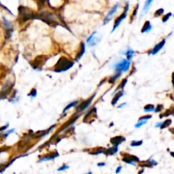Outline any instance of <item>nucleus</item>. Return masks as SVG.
Segmentation results:
<instances>
[{
	"label": "nucleus",
	"mask_w": 174,
	"mask_h": 174,
	"mask_svg": "<svg viewBox=\"0 0 174 174\" xmlns=\"http://www.w3.org/2000/svg\"><path fill=\"white\" fill-rule=\"evenodd\" d=\"M74 65H75V61L66 58L65 56H62L59 59L56 64L54 65L53 71L56 72V73L65 72V71H69L70 69H71L74 66Z\"/></svg>",
	"instance_id": "nucleus-1"
},
{
	"label": "nucleus",
	"mask_w": 174,
	"mask_h": 174,
	"mask_svg": "<svg viewBox=\"0 0 174 174\" xmlns=\"http://www.w3.org/2000/svg\"><path fill=\"white\" fill-rule=\"evenodd\" d=\"M18 15L19 20L22 23H25L30 20H38V14L33 12L30 9L22 5L18 8Z\"/></svg>",
	"instance_id": "nucleus-2"
},
{
	"label": "nucleus",
	"mask_w": 174,
	"mask_h": 174,
	"mask_svg": "<svg viewBox=\"0 0 174 174\" xmlns=\"http://www.w3.org/2000/svg\"><path fill=\"white\" fill-rule=\"evenodd\" d=\"M38 20L44 21L47 25L50 26H59V23L57 21L54 14L49 11H42L38 14Z\"/></svg>",
	"instance_id": "nucleus-3"
},
{
	"label": "nucleus",
	"mask_w": 174,
	"mask_h": 174,
	"mask_svg": "<svg viewBox=\"0 0 174 174\" xmlns=\"http://www.w3.org/2000/svg\"><path fill=\"white\" fill-rule=\"evenodd\" d=\"M110 68L113 69L115 72L126 73L131 68V61L128 60L127 59H122L118 62H116L115 64L112 65Z\"/></svg>",
	"instance_id": "nucleus-4"
},
{
	"label": "nucleus",
	"mask_w": 174,
	"mask_h": 174,
	"mask_svg": "<svg viewBox=\"0 0 174 174\" xmlns=\"http://www.w3.org/2000/svg\"><path fill=\"white\" fill-rule=\"evenodd\" d=\"M96 96V93H94V94H92L89 98H88L87 99H85L83 101H82L81 103H79L76 106V108H75V113L76 114H82L83 111L87 110V109H88L89 108V106L91 105V104L93 103V101H94V99L95 98Z\"/></svg>",
	"instance_id": "nucleus-5"
},
{
	"label": "nucleus",
	"mask_w": 174,
	"mask_h": 174,
	"mask_svg": "<svg viewBox=\"0 0 174 174\" xmlns=\"http://www.w3.org/2000/svg\"><path fill=\"white\" fill-rule=\"evenodd\" d=\"M14 83H12L10 80H8L4 85L3 86L2 89L0 90V99H5L10 95V94L13 92Z\"/></svg>",
	"instance_id": "nucleus-6"
},
{
	"label": "nucleus",
	"mask_w": 174,
	"mask_h": 174,
	"mask_svg": "<svg viewBox=\"0 0 174 174\" xmlns=\"http://www.w3.org/2000/svg\"><path fill=\"white\" fill-rule=\"evenodd\" d=\"M121 155H122V161L127 164H129V165L136 166L137 163H139V161H140V159L137 155H131V154L125 153V152H122Z\"/></svg>",
	"instance_id": "nucleus-7"
},
{
	"label": "nucleus",
	"mask_w": 174,
	"mask_h": 174,
	"mask_svg": "<svg viewBox=\"0 0 174 174\" xmlns=\"http://www.w3.org/2000/svg\"><path fill=\"white\" fill-rule=\"evenodd\" d=\"M97 119V108L95 106L90 108L89 110L86 112V114L84 115L83 122L84 123H89L91 124L94 123Z\"/></svg>",
	"instance_id": "nucleus-8"
},
{
	"label": "nucleus",
	"mask_w": 174,
	"mask_h": 174,
	"mask_svg": "<svg viewBox=\"0 0 174 174\" xmlns=\"http://www.w3.org/2000/svg\"><path fill=\"white\" fill-rule=\"evenodd\" d=\"M128 9H129V3L127 2L126 5H125V8H124V10H123V14L121 15H119L116 20H115V22H114V26L112 27V30H111V33H113L114 31H116V28L118 26L121 25V23L123 22L124 20L127 18V14H128Z\"/></svg>",
	"instance_id": "nucleus-9"
},
{
	"label": "nucleus",
	"mask_w": 174,
	"mask_h": 174,
	"mask_svg": "<svg viewBox=\"0 0 174 174\" xmlns=\"http://www.w3.org/2000/svg\"><path fill=\"white\" fill-rule=\"evenodd\" d=\"M80 116H81V114H76V113H74V115L71 116V118H70L67 122H65V123L64 124L60 127V128L59 129V131L57 133L60 134L62 132H64L65 129L68 128H70V127H71V126H73V125L76 123V122H77L78 119H79Z\"/></svg>",
	"instance_id": "nucleus-10"
},
{
	"label": "nucleus",
	"mask_w": 174,
	"mask_h": 174,
	"mask_svg": "<svg viewBox=\"0 0 174 174\" xmlns=\"http://www.w3.org/2000/svg\"><path fill=\"white\" fill-rule=\"evenodd\" d=\"M97 32H94L86 40V44L89 48L95 47L101 42V37L97 36Z\"/></svg>",
	"instance_id": "nucleus-11"
},
{
	"label": "nucleus",
	"mask_w": 174,
	"mask_h": 174,
	"mask_svg": "<svg viewBox=\"0 0 174 174\" xmlns=\"http://www.w3.org/2000/svg\"><path fill=\"white\" fill-rule=\"evenodd\" d=\"M44 56V55H40V56H38L36 59H34L33 60H32V62H31V65H32V69H34V70H36V71H41L42 70V68H43V66H44V65L45 63L46 59L47 58L44 59H43Z\"/></svg>",
	"instance_id": "nucleus-12"
},
{
	"label": "nucleus",
	"mask_w": 174,
	"mask_h": 174,
	"mask_svg": "<svg viewBox=\"0 0 174 174\" xmlns=\"http://www.w3.org/2000/svg\"><path fill=\"white\" fill-rule=\"evenodd\" d=\"M57 127V124H54V125H52L51 127H49V128L45 129V130H41V131H38V132H36V133H34V134H33V138H35V139H41L42 138H44V137H45V136L49 135L50 133H51L52 131L54 130V129L55 128Z\"/></svg>",
	"instance_id": "nucleus-13"
},
{
	"label": "nucleus",
	"mask_w": 174,
	"mask_h": 174,
	"mask_svg": "<svg viewBox=\"0 0 174 174\" xmlns=\"http://www.w3.org/2000/svg\"><path fill=\"white\" fill-rule=\"evenodd\" d=\"M59 156V153L57 150H54L52 152H49L48 154L44 155H41L38 158V162L40 163V162H44V161H53L54 160L55 158H57Z\"/></svg>",
	"instance_id": "nucleus-14"
},
{
	"label": "nucleus",
	"mask_w": 174,
	"mask_h": 174,
	"mask_svg": "<svg viewBox=\"0 0 174 174\" xmlns=\"http://www.w3.org/2000/svg\"><path fill=\"white\" fill-rule=\"evenodd\" d=\"M118 7H119V4L117 3V4H116L114 6L110 9V11L108 12V14H106V16L104 17V25L108 24L110 20H112V17L114 16V14L116 13V11H117V9H118Z\"/></svg>",
	"instance_id": "nucleus-15"
},
{
	"label": "nucleus",
	"mask_w": 174,
	"mask_h": 174,
	"mask_svg": "<svg viewBox=\"0 0 174 174\" xmlns=\"http://www.w3.org/2000/svg\"><path fill=\"white\" fill-rule=\"evenodd\" d=\"M124 142H126V138L123 135H117L115 137H112L110 139V144L112 146H119Z\"/></svg>",
	"instance_id": "nucleus-16"
},
{
	"label": "nucleus",
	"mask_w": 174,
	"mask_h": 174,
	"mask_svg": "<svg viewBox=\"0 0 174 174\" xmlns=\"http://www.w3.org/2000/svg\"><path fill=\"white\" fill-rule=\"evenodd\" d=\"M139 167L142 168H152L153 167H155L157 165V162L153 160V159H149V160H146V161H139L138 163Z\"/></svg>",
	"instance_id": "nucleus-17"
},
{
	"label": "nucleus",
	"mask_w": 174,
	"mask_h": 174,
	"mask_svg": "<svg viewBox=\"0 0 174 174\" xmlns=\"http://www.w3.org/2000/svg\"><path fill=\"white\" fill-rule=\"evenodd\" d=\"M165 44H166V39H162L160 43H158L156 45H155V47L150 50V51H149V54H152V55H155V54H156L158 52L161 50V49L165 46Z\"/></svg>",
	"instance_id": "nucleus-18"
},
{
	"label": "nucleus",
	"mask_w": 174,
	"mask_h": 174,
	"mask_svg": "<svg viewBox=\"0 0 174 174\" xmlns=\"http://www.w3.org/2000/svg\"><path fill=\"white\" fill-rule=\"evenodd\" d=\"M85 52H86V44L84 42H81L80 46H79V50H78V54H77L76 58H75V61L78 62L81 59L83 58Z\"/></svg>",
	"instance_id": "nucleus-19"
},
{
	"label": "nucleus",
	"mask_w": 174,
	"mask_h": 174,
	"mask_svg": "<svg viewBox=\"0 0 174 174\" xmlns=\"http://www.w3.org/2000/svg\"><path fill=\"white\" fill-rule=\"evenodd\" d=\"M105 149L104 147H96V148H92L89 149L87 150L88 154L90 155H99L100 154H104V151H105Z\"/></svg>",
	"instance_id": "nucleus-20"
},
{
	"label": "nucleus",
	"mask_w": 174,
	"mask_h": 174,
	"mask_svg": "<svg viewBox=\"0 0 174 174\" xmlns=\"http://www.w3.org/2000/svg\"><path fill=\"white\" fill-rule=\"evenodd\" d=\"M124 94H125V91L124 90L117 91L116 93H115L114 97H113L112 99H111V105H112V106L116 105L117 103H118V101L120 100V99H121L122 97L124 96Z\"/></svg>",
	"instance_id": "nucleus-21"
},
{
	"label": "nucleus",
	"mask_w": 174,
	"mask_h": 174,
	"mask_svg": "<svg viewBox=\"0 0 174 174\" xmlns=\"http://www.w3.org/2000/svg\"><path fill=\"white\" fill-rule=\"evenodd\" d=\"M122 54L125 55V56H126V59H127L128 60H129V61H132V59H133V56H134V54H135V51H134L132 48L128 47V48L126 49V50L122 53Z\"/></svg>",
	"instance_id": "nucleus-22"
},
{
	"label": "nucleus",
	"mask_w": 174,
	"mask_h": 174,
	"mask_svg": "<svg viewBox=\"0 0 174 174\" xmlns=\"http://www.w3.org/2000/svg\"><path fill=\"white\" fill-rule=\"evenodd\" d=\"M118 151H119V148L117 146H111L110 148L105 149L104 155H106V156H111V155H116Z\"/></svg>",
	"instance_id": "nucleus-23"
},
{
	"label": "nucleus",
	"mask_w": 174,
	"mask_h": 174,
	"mask_svg": "<svg viewBox=\"0 0 174 174\" xmlns=\"http://www.w3.org/2000/svg\"><path fill=\"white\" fill-rule=\"evenodd\" d=\"M17 93L18 91L16 89H14L13 92L11 93V95H10V98H9V103H18L20 100V97L17 95Z\"/></svg>",
	"instance_id": "nucleus-24"
},
{
	"label": "nucleus",
	"mask_w": 174,
	"mask_h": 174,
	"mask_svg": "<svg viewBox=\"0 0 174 174\" xmlns=\"http://www.w3.org/2000/svg\"><path fill=\"white\" fill-rule=\"evenodd\" d=\"M122 75H123V73H121V72H115V74H113L111 77L109 78V79L107 80V83L110 84H114L116 83V80H118L119 78H121L122 77Z\"/></svg>",
	"instance_id": "nucleus-25"
},
{
	"label": "nucleus",
	"mask_w": 174,
	"mask_h": 174,
	"mask_svg": "<svg viewBox=\"0 0 174 174\" xmlns=\"http://www.w3.org/2000/svg\"><path fill=\"white\" fill-rule=\"evenodd\" d=\"M78 104H79V101L78 100H74V101H71V103H69L65 107L63 110H62V113H65V112H67L68 110H70L72 108H76V106L78 105Z\"/></svg>",
	"instance_id": "nucleus-26"
},
{
	"label": "nucleus",
	"mask_w": 174,
	"mask_h": 174,
	"mask_svg": "<svg viewBox=\"0 0 174 174\" xmlns=\"http://www.w3.org/2000/svg\"><path fill=\"white\" fill-rule=\"evenodd\" d=\"M152 30V25L150 24V22L149 20H146L143 26L142 29H141V33H146V32H149Z\"/></svg>",
	"instance_id": "nucleus-27"
},
{
	"label": "nucleus",
	"mask_w": 174,
	"mask_h": 174,
	"mask_svg": "<svg viewBox=\"0 0 174 174\" xmlns=\"http://www.w3.org/2000/svg\"><path fill=\"white\" fill-rule=\"evenodd\" d=\"M127 83H128V78L123 79V80L121 81V83H119V85L117 86V88H116V90H115V93H116L117 91L124 90V88H125V86H126V84Z\"/></svg>",
	"instance_id": "nucleus-28"
},
{
	"label": "nucleus",
	"mask_w": 174,
	"mask_h": 174,
	"mask_svg": "<svg viewBox=\"0 0 174 174\" xmlns=\"http://www.w3.org/2000/svg\"><path fill=\"white\" fill-rule=\"evenodd\" d=\"M171 115H173V116H174V105L173 106V107H171L170 109H168V110H167L164 113H162V114H161L160 115V118H163V117H167V116H171Z\"/></svg>",
	"instance_id": "nucleus-29"
},
{
	"label": "nucleus",
	"mask_w": 174,
	"mask_h": 174,
	"mask_svg": "<svg viewBox=\"0 0 174 174\" xmlns=\"http://www.w3.org/2000/svg\"><path fill=\"white\" fill-rule=\"evenodd\" d=\"M3 24H4V26L5 28V30H9V29H14L13 25L10 21H9L6 18H3Z\"/></svg>",
	"instance_id": "nucleus-30"
},
{
	"label": "nucleus",
	"mask_w": 174,
	"mask_h": 174,
	"mask_svg": "<svg viewBox=\"0 0 174 174\" xmlns=\"http://www.w3.org/2000/svg\"><path fill=\"white\" fill-rule=\"evenodd\" d=\"M154 110H155V105L152 104H148L144 105V111L146 112V113L152 112Z\"/></svg>",
	"instance_id": "nucleus-31"
},
{
	"label": "nucleus",
	"mask_w": 174,
	"mask_h": 174,
	"mask_svg": "<svg viewBox=\"0 0 174 174\" xmlns=\"http://www.w3.org/2000/svg\"><path fill=\"white\" fill-rule=\"evenodd\" d=\"M144 141L143 140H133L130 143V146L131 147H139L143 144Z\"/></svg>",
	"instance_id": "nucleus-32"
},
{
	"label": "nucleus",
	"mask_w": 174,
	"mask_h": 174,
	"mask_svg": "<svg viewBox=\"0 0 174 174\" xmlns=\"http://www.w3.org/2000/svg\"><path fill=\"white\" fill-rule=\"evenodd\" d=\"M171 124H172V120H171V119H167V120H165L163 123H161L160 128L161 129L167 128H168Z\"/></svg>",
	"instance_id": "nucleus-33"
},
{
	"label": "nucleus",
	"mask_w": 174,
	"mask_h": 174,
	"mask_svg": "<svg viewBox=\"0 0 174 174\" xmlns=\"http://www.w3.org/2000/svg\"><path fill=\"white\" fill-rule=\"evenodd\" d=\"M27 96L30 97V98H32V99L36 98V97L38 96V90H37V88H32V89H31V91L28 93Z\"/></svg>",
	"instance_id": "nucleus-34"
},
{
	"label": "nucleus",
	"mask_w": 174,
	"mask_h": 174,
	"mask_svg": "<svg viewBox=\"0 0 174 174\" xmlns=\"http://www.w3.org/2000/svg\"><path fill=\"white\" fill-rule=\"evenodd\" d=\"M153 1H154V0H147V1L145 2L144 6V13L145 14L148 11L149 9V7H150V5H151V4H152Z\"/></svg>",
	"instance_id": "nucleus-35"
},
{
	"label": "nucleus",
	"mask_w": 174,
	"mask_h": 174,
	"mask_svg": "<svg viewBox=\"0 0 174 174\" xmlns=\"http://www.w3.org/2000/svg\"><path fill=\"white\" fill-rule=\"evenodd\" d=\"M147 123H148L147 121H138V123L134 125V128H140L142 126L145 125Z\"/></svg>",
	"instance_id": "nucleus-36"
},
{
	"label": "nucleus",
	"mask_w": 174,
	"mask_h": 174,
	"mask_svg": "<svg viewBox=\"0 0 174 174\" xmlns=\"http://www.w3.org/2000/svg\"><path fill=\"white\" fill-rule=\"evenodd\" d=\"M151 118H152V115H144V116H140L138 118V121H147L148 122V120L151 119Z\"/></svg>",
	"instance_id": "nucleus-37"
},
{
	"label": "nucleus",
	"mask_w": 174,
	"mask_h": 174,
	"mask_svg": "<svg viewBox=\"0 0 174 174\" xmlns=\"http://www.w3.org/2000/svg\"><path fill=\"white\" fill-rule=\"evenodd\" d=\"M138 7H139V5H138V4L135 6V9H133V11L132 17H131V21H133V18H134L136 15H137V14H138Z\"/></svg>",
	"instance_id": "nucleus-38"
},
{
	"label": "nucleus",
	"mask_w": 174,
	"mask_h": 174,
	"mask_svg": "<svg viewBox=\"0 0 174 174\" xmlns=\"http://www.w3.org/2000/svg\"><path fill=\"white\" fill-rule=\"evenodd\" d=\"M70 168V166L69 165H67V164H63L61 167H59L57 169V171L58 172H62V171H65V170H67V169H69Z\"/></svg>",
	"instance_id": "nucleus-39"
},
{
	"label": "nucleus",
	"mask_w": 174,
	"mask_h": 174,
	"mask_svg": "<svg viewBox=\"0 0 174 174\" xmlns=\"http://www.w3.org/2000/svg\"><path fill=\"white\" fill-rule=\"evenodd\" d=\"M163 13H164V9H157L155 12L154 16L155 17H159V16H161V14H163Z\"/></svg>",
	"instance_id": "nucleus-40"
},
{
	"label": "nucleus",
	"mask_w": 174,
	"mask_h": 174,
	"mask_svg": "<svg viewBox=\"0 0 174 174\" xmlns=\"http://www.w3.org/2000/svg\"><path fill=\"white\" fill-rule=\"evenodd\" d=\"M172 15H173V14H172V13H167V14H165V15L162 17V22H163V23L167 22L168 20L170 19V17H171Z\"/></svg>",
	"instance_id": "nucleus-41"
},
{
	"label": "nucleus",
	"mask_w": 174,
	"mask_h": 174,
	"mask_svg": "<svg viewBox=\"0 0 174 174\" xmlns=\"http://www.w3.org/2000/svg\"><path fill=\"white\" fill-rule=\"evenodd\" d=\"M163 104H157L156 105V107H155V113H159V112H161V110H163Z\"/></svg>",
	"instance_id": "nucleus-42"
},
{
	"label": "nucleus",
	"mask_w": 174,
	"mask_h": 174,
	"mask_svg": "<svg viewBox=\"0 0 174 174\" xmlns=\"http://www.w3.org/2000/svg\"><path fill=\"white\" fill-rule=\"evenodd\" d=\"M9 123H7L4 126L1 127V128H0V133H4V131H6L7 129L9 128Z\"/></svg>",
	"instance_id": "nucleus-43"
},
{
	"label": "nucleus",
	"mask_w": 174,
	"mask_h": 174,
	"mask_svg": "<svg viewBox=\"0 0 174 174\" xmlns=\"http://www.w3.org/2000/svg\"><path fill=\"white\" fill-rule=\"evenodd\" d=\"M46 0H38V5L40 7H43L45 4Z\"/></svg>",
	"instance_id": "nucleus-44"
},
{
	"label": "nucleus",
	"mask_w": 174,
	"mask_h": 174,
	"mask_svg": "<svg viewBox=\"0 0 174 174\" xmlns=\"http://www.w3.org/2000/svg\"><path fill=\"white\" fill-rule=\"evenodd\" d=\"M127 102H123V103H122L121 104H118L117 105V109H122V108H123L125 105H127Z\"/></svg>",
	"instance_id": "nucleus-45"
},
{
	"label": "nucleus",
	"mask_w": 174,
	"mask_h": 174,
	"mask_svg": "<svg viewBox=\"0 0 174 174\" xmlns=\"http://www.w3.org/2000/svg\"><path fill=\"white\" fill-rule=\"evenodd\" d=\"M122 170H123V167H122V166L117 167V168H116V173L119 174L121 172H122Z\"/></svg>",
	"instance_id": "nucleus-46"
},
{
	"label": "nucleus",
	"mask_w": 174,
	"mask_h": 174,
	"mask_svg": "<svg viewBox=\"0 0 174 174\" xmlns=\"http://www.w3.org/2000/svg\"><path fill=\"white\" fill-rule=\"evenodd\" d=\"M97 166H98L99 167H102L106 166V163H105V162H99V163L97 164Z\"/></svg>",
	"instance_id": "nucleus-47"
},
{
	"label": "nucleus",
	"mask_w": 174,
	"mask_h": 174,
	"mask_svg": "<svg viewBox=\"0 0 174 174\" xmlns=\"http://www.w3.org/2000/svg\"><path fill=\"white\" fill-rule=\"evenodd\" d=\"M144 171V168H142V169H141L140 171H138V174H143Z\"/></svg>",
	"instance_id": "nucleus-48"
},
{
	"label": "nucleus",
	"mask_w": 174,
	"mask_h": 174,
	"mask_svg": "<svg viewBox=\"0 0 174 174\" xmlns=\"http://www.w3.org/2000/svg\"><path fill=\"white\" fill-rule=\"evenodd\" d=\"M161 123H157V124L155 125V128H160V127H161Z\"/></svg>",
	"instance_id": "nucleus-49"
},
{
	"label": "nucleus",
	"mask_w": 174,
	"mask_h": 174,
	"mask_svg": "<svg viewBox=\"0 0 174 174\" xmlns=\"http://www.w3.org/2000/svg\"><path fill=\"white\" fill-rule=\"evenodd\" d=\"M172 82H173V87H174V72L173 73V78H172Z\"/></svg>",
	"instance_id": "nucleus-50"
},
{
	"label": "nucleus",
	"mask_w": 174,
	"mask_h": 174,
	"mask_svg": "<svg viewBox=\"0 0 174 174\" xmlns=\"http://www.w3.org/2000/svg\"><path fill=\"white\" fill-rule=\"evenodd\" d=\"M169 131H170V132H171L172 133H173V134H174V128H173L169 129Z\"/></svg>",
	"instance_id": "nucleus-51"
},
{
	"label": "nucleus",
	"mask_w": 174,
	"mask_h": 174,
	"mask_svg": "<svg viewBox=\"0 0 174 174\" xmlns=\"http://www.w3.org/2000/svg\"><path fill=\"white\" fill-rule=\"evenodd\" d=\"M113 126H114V123H111L110 125H109V128H111V127H113Z\"/></svg>",
	"instance_id": "nucleus-52"
},
{
	"label": "nucleus",
	"mask_w": 174,
	"mask_h": 174,
	"mask_svg": "<svg viewBox=\"0 0 174 174\" xmlns=\"http://www.w3.org/2000/svg\"><path fill=\"white\" fill-rule=\"evenodd\" d=\"M170 154H171V155H172V156L174 158V152H171Z\"/></svg>",
	"instance_id": "nucleus-53"
},
{
	"label": "nucleus",
	"mask_w": 174,
	"mask_h": 174,
	"mask_svg": "<svg viewBox=\"0 0 174 174\" xmlns=\"http://www.w3.org/2000/svg\"><path fill=\"white\" fill-rule=\"evenodd\" d=\"M93 173L92 172H88V173H85V174H92Z\"/></svg>",
	"instance_id": "nucleus-54"
}]
</instances>
